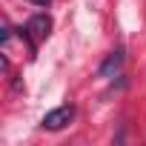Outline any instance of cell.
Wrapping results in <instances>:
<instances>
[{
  "mask_svg": "<svg viewBox=\"0 0 146 146\" xmlns=\"http://www.w3.org/2000/svg\"><path fill=\"white\" fill-rule=\"evenodd\" d=\"M35 3H37V6H49V0H35Z\"/></svg>",
  "mask_w": 146,
  "mask_h": 146,
  "instance_id": "obj_4",
  "label": "cell"
},
{
  "mask_svg": "<svg viewBox=\"0 0 146 146\" xmlns=\"http://www.w3.org/2000/svg\"><path fill=\"white\" fill-rule=\"evenodd\" d=\"M49 35H52V17H49V15H35V17H29V23H26V29H23V37L29 40L32 49H37V43H43Z\"/></svg>",
  "mask_w": 146,
  "mask_h": 146,
  "instance_id": "obj_1",
  "label": "cell"
},
{
  "mask_svg": "<svg viewBox=\"0 0 146 146\" xmlns=\"http://www.w3.org/2000/svg\"><path fill=\"white\" fill-rule=\"evenodd\" d=\"M72 117H75V106H57V109H52L46 117H43V129H49V132H57V129H63V126H69L72 123Z\"/></svg>",
  "mask_w": 146,
  "mask_h": 146,
  "instance_id": "obj_2",
  "label": "cell"
},
{
  "mask_svg": "<svg viewBox=\"0 0 146 146\" xmlns=\"http://www.w3.org/2000/svg\"><path fill=\"white\" fill-rule=\"evenodd\" d=\"M120 63H123V49H117V52H112V54L106 57V63L100 66V78H109L112 72H117Z\"/></svg>",
  "mask_w": 146,
  "mask_h": 146,
  "instance_id": "obj_3",
  "label": "cell"
}]
</instances>
